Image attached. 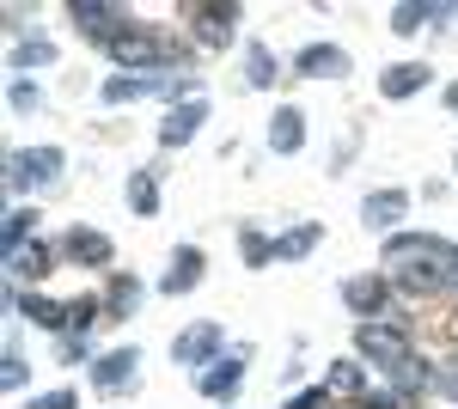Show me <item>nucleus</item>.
<instances>
[{"label": "nucleus", "instance_id": "15", "mask_svg": "<svg viewBox=\"0 0 458 409\" xmlns=\"http://www.w3.org/2000/svg\"><path fill=\"white\" fill-rule=\"evenodd\" d=\"M269 147H276V153H300V147H306V116H300L293 104H282V110L269 116Z\"/></svg>", "mask_w": 458, "mask_h": 409}, {"label": "nucleus", "instance_id": "23", "mask_svg": "<svg viewBox=\"0 0 458 409\" xmlns=\"http://www.w3.org/2000/svg\"><path fill=\"white\" fill-rule=\"evenodd\" d=\"M318 239H324V226H318V220H306V226H293L287 239H276V257H287V263H293V257H306Z\"/></svg>", "mask_w": 458, "mask_h": 409}, {"label": "nucleus", "instance_id": "20", "mask_svg": "<svg viewBox=\"0 0 458 409\" xmlns=\"http://www.w3.org/2000/svg\"><path fill=\"white\" fill-rule=\"evenodd\" d=\"M6 269H13V281H43V275H49V244H25V251H13Z\"/></svg>", "mask_w": 458, "mask_h": 409}, {"label": "nucleus", "instance_id": "21", "mask_svg": "<svg viewBox=\"0 0 458 409\" xmlns=\"http://www.w3.org/2000/svg\"><path fill=\"white\" fill-rule=\"evenodd\" d=\"M330 391H343V397H367V367L360 361H330V379H324Z\"/></svg>", "mask_w": 458, "mask_h": 409}, {"label": "nucleus", "instance_id": "10", "mask_svg": "<svg viewBox=\"0 0 458 409\" xmlns=\"http://www.w3.org/2000/svg\"><path fill=\"white\" fill-rule=\"evenodd\" d=\"M68 19H73V25H80L86 37H98L105 49L116 43V37H123V31H116V25H123V13H116V6H86V0H73Z\"/></svg>", "mask_w": 458, "mask_h": 409}, {"label": "nucleus", "instance_id": "33", "mask_svg": "<svg viewBox=\"0 0 458 409\" xmlns=\"http://www.w3.org/2000/svg\"><path fill=\"white\" fill-rule=\"evenodd\" d=\"M31 409H80V397L73 391H43V397H31Z\"/></svg>", "mask_w": 458, "mask_h": 409}, {"label": "nucleus", "instance_id": "17", "mask_svg": "<svg viewBox=\"0 0 458 409\" xmlns=\"http://www.w3.org/2000/svg\"><path fill=\"white\" fill-rule=\"evenodd\" d=\"M147 92H165V80H153V73H110L105 80V104H129Z\"/></svg>", "mask_w": 458, "mask_h": 409}, {"label": "nucleus", "instance_id": "32", "mask_svg": "<svg viewBox=\"0 0 458 409\" xmlns=\"http://www.w3.org/2000/svg\"><path fill=\"white\" fill-rule=\"evenodd\" d=\"M282 409H330V385H318V391H300L293 404H282Z\"/></svg>", "mask_w": 458, "mask_h": 409}, {"label": "nucleus", "instance_id": "24", "mask_svg": "<svg viewBox=\"0 0 458 409\" xmlns=\"http://www.w3.org/2000/svg\"><path fill=\"white\" fill-rule=\"evenodd\" d=\"M453 275L446 269H434V263H416V269H403V294H440Z\"/></svg>", "mask_w": 458, "mask_h": 409}, {"label": "nucleus", "instance_id": "7", "mask_svg": "<svg viewBox=\"0 0 458 409\" xmlns=\"http://www.w3.org/2000/svg\"><path fill=\"white\" fill-rule=\"evenodd\" d=\"M214 354H220V324H196V330H183L172 342L177 367H214Z\"/></svg>", "mask_w": 458, "mask_h": 409}, {"label": "nucleus", "instance_id": "26", "mask_svg": "<svg viewBox=\"0 0 458 409\" xmlns=\"http://www.w3.org/2000/svg\"><path fill=\"white\" fill-rule=\"evenodd\" d=\"M245 80H250V86H276V55H269L263 43H250V49H245Z\"/></svg>", "mask_w": 458, "mask_h": 409}, {"label": "nucleus", "instance_id": "5", "mask_svg": "<svg viewBox=\"0 0 458 409\" xmlns=\"http://www.w3.org/2000/svg\"><path fill=\"white\" fill-rule=\"evenodd\" d=\"M202 123H208V98L172 104V116L159 123V147H190V141L202 135Z\"/></svg>", "mask_w": 458, "mask_h": 409}, {"label": "nucleus", "instance_id": "13", "mask_svg": "<svg viewBox=\"0 0 458 409\" xmlns=\"http://www.w3.org/2000/svg\"><path fill=\"white\" fill-rule=\"evenodd\" d=\"M428 80H434V68H428V62H397V68L379 73V92H386V98H416Z\"/></svg>", "mask_w": 458, "mask_h": 409}, {"label": "nucleus", "instance_id": "18", "mask_svg": "<svg viewBox=\"0 0 458 409\" xmlns=\"http://www.w3.org/2000/svg\"><path fill=\"white\" fill-rule=\"evenodd\" d=\"M13 306L25 311L31 324H43V330H68V306H55L49 294H13Z\"/></svg>", "mask_w": 458, "mask_h": 409}, {"label": "nucleus", "instance_id": "19", "mask_svg": "<svg viewBox=\"0 0 458 409\" xmlns=\"http://www.w3.org/2000/svg\"><path fill=\"white\" fill-rule=\"evenodd\" d=\"M196 281H202V251H196V244H183V251L172 257V275H165V294H190Z\"/></svg>", "mask_w": 458, "mask_h": 409}, {"label": "nucleus", "instance_id": "2", "mask_svg": "<svg viewBox=\"0 0 458 409\" xmlns=\"http://www.w3.org/2000/svg\"><path fill=\"white\" fill-rule=\"evenodd\" d=\"M110 62H123V68H165V62H177V49L172 43H159V37H147L141 25H135V31H123L116 37V43H110Z\"/></svg>", "mask_w": 458, "mask_h": 409}, {"label": "nucleus", "instance_id": "28", "mask_svg": "<svg viewBox=\"0 0 458 409\" xmlns=\"http://www.w3.org/2000/svg\"><path fill=\"white\" fill-rule=\"evenodd\" d=\"M422 19H434V6H422V0H403V6H397V13H391V31H422Z\"/></svg>", "mask_w": 458, "mask_h": 409}, {"label": "nucleus", "instance_id": "25", "mask_svg": "<svg viewBox=\"0 0 458 409\" xmlns=\"http://www.w3.org/2000/svg\"><path fill=\"white\" fill-rule=\"evenodd\" d=\"M129 208H135L141 220L159 208V183H153V171H135V177H129Z\"/></svg>", "mask_w": 458, "mask_h": 409}, {"label": "nucleus", "instance_id": "22", "mask_svg": "<svg viewBox=\"0 0 458 409\" xmlns=\"http://www.w3.org/2000/svg\"><path fill=\"white\" fill-rule=\"evenodd\" d=\"M55 62V43L49 37H25L19 49H13V73H25V68H49Z\"/></svg>", "mask_w": 458, "mask_h": 409}, {"label": "nucleus", "instance_id": "6", "mask_svg": "<svg viewBox=\"0 0 458 409\" xmlns=\"http://www.w3.org/2000/svg\"><path fill=\"white\" fill-rule=\"evenodd\" d=\"M293 73H306V80H343V73H349V49H336V43H306V49L293 55Z\"/></svg>", "mask_w": 458, "mask_h": 409}, {"label": "nucleus", "instance_id": "14", "mask_svg": "<svg viewBox=\"0 0 458 409\" xmlns=\"http://www.w3.org/2000/svg\"><path fill=\"white\" fill-rule=\"evenodd\" d=\"M147 300V287L135 281V275H116L110 281V294H105V324H123V318H135Z\"/></svg>", "mask_w": 458, "mask_h": 409}, {"label": "nucleus", "instance_id": "1", "mask_svg": "<svg viewBox=\"0 0 458 409\" xmlns=\"http://www.w3.org/2000/svg\"><path fill=\"white\" fill-rule=\"evenodd\" d=\"M354 348H360V361H379L386 373H397L403 361H416V354H410V337H403L397 324H360V330H354Z\"/></svg>", "mask_w": 458, "mask_h": 409}, {"label": "nucleus", "instance_id": "29", "mask_svg": "<svg viewBox=\"0 0 458 409\" xmlns=\"http://www.w3.org/2000/svg\"><path fill=\"white\" fill-rule=\"evenodd\" d=\"M31 208H13V214H6V257H13V251H25V239H31Z\"/></svg>", "mask_w": 458, "mask_h": 409}, {"label": "nucleus", "instance_id": "3", "mask_svg": "<svg viewBox=\"0 0 458 409\" xmlns=\"http://www.w3.org/2000/svg\"><path fill=\"white\" fill-rule=\"evenodd\" d=\"M62 166H68L62 147H31V153H13V159H6V183H13V190H31V183L62 177Z\"/></svg>", "mask_w": 458, "mask_h": 409}, {"label": "nucleus", "instance_id": "27", "mask_svg": "<svg viewBox=\"0 0 458 409\" xmlns=\"http://www.w3.org/2000/svg\"><path fill=\"white\" fill-rule=\"evenodd\" d=\"M98 318H105V300H92V294H86V300H73V306H68V330H80V337H86Z\"/></svg>", "mask_w": 458, "mask_h": 409}, {"label": "nucleus", "instance_id": "31", "mask_svg": "<svg viewBox=\"0 0 458 409\" xmlns=\"http://www.w3.org/2000/svg\"><path fill=\"white\" fill-rule=\"evenodd\" d=\"M13 110H43V92L31 80H13Z\"/></svg>", "mask_w": 458, "mask_h": 409}, {"label": "nucleus", "instance_id": "34", "mask_svg": "<svg viewBox=\"0 0 458 409\" xmlns=\"http://www.w3.org/2000/svg\"><path fill=\"white\" fill-rule=\"evenodd\" d=\"M0 379H6V385H13V391H19V385H25V361H19V354H6V367H0Z\"/></svg>", "mask_w": 458, "mask_h": 409}, {"label": "nucleus", "instance_id": "16", "mask_svg": "<svg viewBox=\"0 0 458 409\" xmlns=\"http://www.w3.org/2000/svg\"><path fill=\"white\" fill-rule=\"evenodd\" d=\"M62 251H68L73 263H92V269H105V263H110V239H105V233H92V226H73L68 239H62Z\"/></svg>", "mask_w": 458, "mask_h": 409}, {"label": "nucleus", "instance_id": "30", "mask_svg": "<svg viewBox=\"0 0 458 409\" xmlns=\"http://www.w3.org/2000/svg\"><path fill=\"white\" fill-rule=\"evenodd\" d=\"M269 257H276V244L263 239V233H257V226H245V263H250V269H263V263H269Z\"/></svg>", "mask_w": 458, "mask_h": 409}, {"label": "nucleus", "instance_id": "8", "mask_svg": "<svg viewBox=\"0 0 458 409\" xmlns=\"http://www.w3.org/2000/svg\"><path fill=\"white\" fill-rule=\"evenodd\" d=\"M135 373H141V348H110L105 361L92 367V385H98V391H129Z\"/></svg>", "mask_w": 458, "mask_h": 409}, {"label": "nucleus", "instance_id": "36", "mask_svg": "<svg viewBox=\"0 0 458 409\" xmlns=\"http://www.w3.org/2000/svg\"><path fill=\"white\" fill-rule=\"evenodd\" d=\"M446 104H453V110H458V80H453V86H446Z\"/></svg>", "mask_w": 458, "mask_h": 409}, {"label": "nucleus", "instance_id": "12", "mask_svg": "<svg viewBox=\"0 0 458 409\" xmlns=\"http://www.w3.org/2000/svg\"><path fill=\"white\" fill-rule=\"evenodd\" d=\"M403 208H410V196H403V190H373V196L360 202V220H367L373 233H391V226L403 220Z\"/></svg>", "mask_w": 458, "mask_h": 409}, {"label": "nucleus", "instance_id": "4", "mask_svg": "<svg viewBox=\"0 0 458 409\" xmlns=\"http://www.w3.org/2000/svg\"><path fill=\"white\" fill-rule=\"evenodd\" d=\"M183 19H190L196 43L226 49V43H233V25H239V6H183Z\"/></svg>", "mask_w": 458, "mask_h": 409}, {"label": "nucleus", "instance_id": "35", "mask_svg": "<svg viewBox=\"0 0 458 409\" xmlns=\"http://www.w3.org/2000/svg\"><path fill=\"white\" fill-rule=\"evenodd\" d=\"M62 361H86V337H68V342H62Z\"/></svg>", "mask_w": 458, "mask_h": 409}, {"label": "nucleus", "instance_id": "9", "mask_svg": "<svg viewBox=\"0 0 458 409\" xmlns=\"http://www.w3.org/2000/svg\"><path fill=\"white\" fill-rule=\"evenodd\" d=\"M239 361H245V348H239L233 361H214L208 373L196 379V385H202V397H214V404H233V397H239V385H245V367H239Z\"/></svg>", "mask_w": 458, "mask_h": 409}, {"label": "nucleus", "instance_id": "11", "mask_svg": "<svg viewBox=\"0 0 458 409\" xmlns=\"http://www.w3.org/2000/svg\"><path fill=\"white\" fill-rule=\"evenodd\" d=\"M343 300H349L360 318H379V311L391 306V287L379 275H354V281H343Z\"/></svg>", "mask_w": 458, "mask_h": 409}, {"label": "nucleus", "instance_id": "37", "mask_svg": "<svg viewBox=\"0 0 458 409\" xmlns=\"http://www.w3.org/2000/svg\"><path fill=\"white\" fill-rule=\"evenodd\" d=\"M453 166H458V159H453Z\"/></svg>", "mask_w": 458, "mask_h": 409}]
</instances>
